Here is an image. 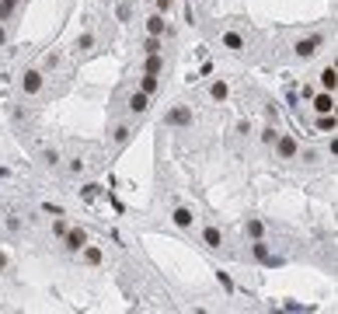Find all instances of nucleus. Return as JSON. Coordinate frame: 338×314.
I'll use <instances>...</instances> for the list:
<instances>
[{"instance_id": "f257e3e1", "label": "nucleus", "mask_w": 338, "mask_h": 314, "mask_svg": "<svg viewBox=\"0 0 338 314\" xmlns=\"http://www.w3.org/2000/svg\"><path fill=\"white\" fill-rule=\"evenodd\" d=\"M164 122H167V126H189V122H192V108H171V112L164 115Z\"/></svg>"}, {"instance_id": "f03ea898", "label": "nucleus", "mask_w": 338, "mask_h": 314, "mask_svg": "<svg viewBox=\"0 0 338 314\" xmlns=\"http://www.w3.org/2000/svg\"><path fill=\"white\" fill-rule=\"evenodd\" d=\"M314 108L324 115V112H335V98H331V91H324V94H317V101H314Z\"/></svg>"}, {"instance_id": "7ed1b4c3", "label": "nucleus", "mask_w": 338, "mask_h": 314, "mask_svg": "<svg viewBox=\"0 0 338 314\" xmlns=\"http://www.w3.org/2000/svg\"><path fill=\"white\" fill-rule=\"evenodd\" d=\"M321 46V39H307V42H296V56H314Z\"/></svg>"}, {"instance_id": "20e7f679", "label": "nucleus", "mask_w": 338, "mask_h": 314, "mask_svg": "<svg viewBox=\"0 0 338 314\" xmlns=\"http://www.w3.org/2000/svg\"><path fill=\"white\" fill-rule=\"evenodd\" d=\"M335 84H338L335 67H324V70H321V87H324V91H335Z\"/></svg>"}, {"instance_id": "39448f33", "label": "nucleus", "mask_w": 338, "mask_h": 314, "mask_svg": "<svg viewBox=\"0 0 338 314\" xmlns=\"http://www.w3.org/2000/svg\"><path fill=\"white\" fill-rule=\"evenodd\" d=\"M84 244H87V237H84V231H70V234H67V248H70V251H80Z\"/></svg>"}, {"instance_id": "423d86ee", "label": "nucleus", "mask_w": 338, "mask_h": 314, "mask_svg": "<svg viewBox=\"0 0 338 314\" xmlns=\"http://www.w3.org/2000/svg\"><path fill=\"white\" fill-rule=\"evenodd\" d=\"M279 154L282 157H296V140H293V136H279Z\"/></svg>"}, {"instance_id": "0eeeda50", "label": "nucleus", "mask_w": 338, "mask_h": 314, "mask_svg": "<svg viewBox=\"0 0 338 314\" xmlns=\"http://www.w3.org/2000/svg\"><path fill=\"white\" fill-rule=\"evenodd\" d=\"M192 220H196V217H192V210H185V206H178V210H175V224H178V227H192Z\"/></svg>"}, {"instance_id": "6e6552de", "label": "nucleus", "mask_w": 338, "mask_h": 314, "mask_svg": "<svg viewBox=\"0 0 338 314\" xmlns=\"http://www.w3.org/2000/svg\"><path fill=\"white\" fill-rule=\"evenodd\" d=\"M39 87H42V74H35V70L25 74V91H28V94H35Z\"/></svg>"}, {"instance_id": "1a4fd4ad", "label": "nucleus", "mask_w": 338, "mask_h": 314, "mask_svg": "<svg viewBox=\"0 0 338 314\" xmlns=\"http://www.w3.org/2000/svg\"><path fill=\"white\" fill-rule=\"evenodd\" d=\"M146 32H150V35H164V18H160V14L146 18Z\"/></svg>"}, {"instance_id": "9d476101", "label": "nucleus", "mask_w": 338, "mask_h": 314, "mask_svg": "<svg viewBox=\"0 0 338 314\" xmlns=\"http://www.w3.org/2000/svg\"><path fill=\"white\" fill-rule=\"evenodd\" d=\"M317 129H321V133H335V112H324L321 122H317Z\"/></svg>"}, {"instance_id": "9b49d317", "label": "nucleus", "mask_w": 338, "mask_h": 314, "mask_svg": "<svg viewBox=\"0 0 338 314\" xmlns=\"http://www.w3.org/2000/svg\"><path fill=\"white\" fill-rule=\"evenodd\" d=\"M160 67H164L160 53H150V60H146V74H160Z\"/></svg>"}, {"instance_id": "f8f14e48", "label": "nucleus", "mask_w": 338, "mask_h": 314, "mask_svg": "<svg viewBox=\"0 0 338 314\" xmlns=\"http://www.w3.org/2000/svg\"><path fill=\"white\" fill-rule=\"evenodd\" d=\"M129 108H133V112H146V94H143V91L129 98Z\"/></svg>"}, {"instance_id": "ddd939ff", "label": "nucleus", "mask_w": 338, "mask_h": 314, "mask_svg": "<svg viewBox=\"0 0 338 314\" xmlns=\"http://www.w3.org/2000/svg\"><path fill=\"white\" fill-rule=\"evenodd\" d=\"M206 244H209V248H220V231H216V227H206Z\"/></svg>"}, {"instance_id": "4468645a", "label": "nucleus", "mask_w": 338, "mask_h": 314, "mask_svg": "<svg viewBox=\"0 0 338 314\" xmlns=\"http://www.w3.org/2000/svg\"><path fill=\"white\" fill-rule=\"evenodd\" d=\"M157 91V74H146L143 77V94H153Z\"/></svg>"}, {"instance_id": "2eb2a0df", "label": "nucleus", "mask_w": 338, "mask_h": 314, "mask_svg": "<svg viewBox=\"0 0 338 314\" xmlns=\"http://www.w3.org/2000/svg\"><path fill=\"white\" fill-rule=\"evenodd\" d=\"M255 255H258L262 262H269V265H275V258L269 255V248H265V244H255Z\"/></svg>"}, {"instance_id": "dca6fc26", "label": "nucleus", "mask_w": 338, "mask_h": 314, "mask_svg": "<svg viewBox=\"0 0 338 314\" xmlns=\"http://www.w3.org/2000/svg\"><path fill=\"white\" fill-rule=\"evenodd\" d=\"M143 49H146V56H150V53H160V39H157V35H150Z\"/></svg>"}, {"instance_id": "f3484780", "label": "nucleus", "mask_w": 338, "mask_h": 314, "mask_svg": "<svg viewBox=\"0 0 338 314\" xmlns=\"http://www.w3.org/2000/svg\"><path fill=\"white\" fill-rule=\"evenodd\" d=\"M213 98H216V101H223V98H227V84H223V80H216V84H213Z\"/></svg>"}, {"instance_id": "a211bd4d", "label": "nucleus", "mask_w": 338, "mask_h": 314, "mask_svg": "<svg viewBox=\"0 0 338 314\" xmlns=\"http://www.w3.org/2000/svg\"><path fill=\"white\" fill-rule=\"evenodd\" d=\"M223 46H227V49H241V35H234V32H230V35L223 39Z\"/></svg>"}, {"instance_id": "6ab92c4d", "label": "nucleus", "mask_w": 338, "mask_h": 314, "mask_svg": "<svg viewBox=\"0 0 338 314\" xmlns=\"http://www.w3.org/2000/svg\"><path fill=\"white\" fill-rule=\"evenodd\" d=\"M84 258H87L91 265H98V262H101V251H98V248H87V251H84Z\"/></svg>"}, {"instance_id": "aec40b11", "label": "nucleus", "mask_w": 338, "mask_h": 314, "mask_svg": "<svg viewBox=\"0 0 338 314\" xmlns=\"http://www.w3.org/2000/svg\"><path fill=\"white\" fill-rule=\"evenodd\" d=\"M14 4H18V0H0V21H4V18L14 11Z\"/></svg>"}, {"instance_id": "412c9836", "label": "nucleus", "mask_w": 338, "mask_h": 314, "mask_svg": "<svg viewBox=\"0 0 338 314\" xmlns=\"http://www.w3.org/2000/svg\"><path fill=\"white\" fill-rule=\"evenodd\" d=\"M248 231H251V237H262V224H258V220H248Z\"/></svg>"}, {"instance_id": "4be33fe9", "label": "nucleus", "mask_w": 338, "mask_h": 314, "mask_svg": "<svg viewBox=\"0 0 338 314\" xmlns=\"http://www.w3.org/2000/svg\"><path fill=\"white\" fill-rule=\"evenodd\" d=\"M91 42H94L91 35H80V39H77V49H91Z\"/></svg>"}, {"instance_id": "5701e85b", "label": "nucleus", "mask_w": 338, "mask_h": 314, "mask_svg": "<svg viewBox=\"0 0 338 314\" xmlns=\"http://www.w3.org/2000/svg\"><path fill=\"white\" fill-rule=\"evenodd\" d=\"M171 4H175V0H157V7H160V11H171Z\"/></svg>"}]
</instances>
